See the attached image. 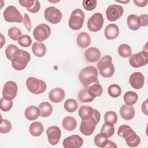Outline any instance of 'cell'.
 Masks as SVG:
<instances>
[{
	"mask_svg": "<svg viewBox=\"0 0 148 148\" xmlns=\"http://www.w3.org/2000/svg\"><path fill=\"white\" fill-rule=\"evenodd\" d=\"M84 13L80 9H74L70 16L68 25L73 30H79L83 25L84 21Z\"/></svg>",
	"mask_w": 148,
	"mask_h": 148,
	"instance_id": "6",
	"label": "cell"
},
{
	"mask_svg": "<svg viewBox=\"0 0 148 148\" xmlns=\"http://www.w3.org/2000/svg\"><path fill=\"white\" fill-rule=\"evenodd\" d=\"M94 113L95 109L87 105L81 106L78 111V114L82 120L90 118L94 114Z\"/></svg>",
	"mask_w": 148,
	"mask_h": 148,
	"instance_id": "27",
	"label": "cell"
},
{
	"mask_svg": "<svg viewBox=\"0 0 148 148\" xmlns=\"http://www.w3.org/2000/svg\"><path fill=\"white\" fill-rule=\"evenodd\" d=\"M108 138L109 137L105 133L101 132L94 137V143L97 146L99 147H106L109 140Z\"/></svg>",
	"mask_w": 148,
	"mask_h": 148,
	"instance_id": "31",
	"label": "cell"
},
{
	"mask_svg": "<svg viewBox=\"0 0 148 148\" xmlns=\"http://www.w3.org/2000/svg\"><path fill=\"white\" fill-rule=\"evenodd\" d=\"M117 134L119 136L124 139L127 145L130 147H137L140 143V137L128 125L123 124L120 125L118 128Z\"/></svg>",
	"mask_w": 148,
	"mask_h": 148,
	"instance_id": "1",
	"label": "cell"
},
{
	"mask_svg": "<svg viewBox=\"0 0 148 148\" xmlns=\"http://www.w3.org/2000/svg\"><path fill=\"white\" fill-rule=\"evenodd\" d=\"M77 98L79 101L83 103L86 102H90L94 100L95 98L91 97L88 92L87 88L83 89L80 91V92L78 94Z\"/></svg>",
	"mask_w": 148,
	"mask_h": 148,
	"instance_id": "36",
	"label": "cell"
},
{
	"mask_svg": "<svg viewBox=\"0 0 148 148\" xmlns=\"http://www.w3.org/2000/svg\"><path fill=\"white\" fill-rule=\"evenodd\" d=\"M101 114L99 112L95 109L94 114L90 118L82 120L80 125V131L86 136L91 135L94 131L97 124L99 122Z\"/></svg>",
	"mask_w": 148,
	"mask_h": 148,
	"instance_id": "3",
	"label": "cell"
},
{
	"mask_svg": "<svg viewBox=\"0 0 148 148\" xmlns=\"http://www.w3.org/2000/svg\"><path fill=\"white\" fill-rule=\"evenodd\" d=\"M3 16L5 20L9 23H21L23 17L19 10L14 6H8L3 11Z\"/></svg>",
	"mask_w": 148,
	"mask_h": 148,
	"instance_id": "8",
	"label": "cell"
},
{
	"mask_svg": "<svg viewBox=\"0 0 148 148\" xmlns=\"http://www.w3.org/2000/svg\"><path fill=\"white\" fill-rule=\"evenodd\" d=\"M104 23V19L101 13H94L88 20L87 26L88 29L91 32H98L100 31Z\"/></svg>",
	"mask_w": 148,
	"mask_h": 148,
	"instance_id": "10",
	"label": "cell"
},
{
	"mask_svg": "<svg viewBox=\"0 0 148 148\" xmlns=\"http://www.w3.org/2000/svg\"><path fill=\"white\" fill-rule=\"evenodd\" d=\"M44 131L43 124L39 121L32 122L29 127V132L34 136H39Z\"/></svg>",
	"mask_w": 148,
	"mask_h": 148,
	"instance_id": "28",
	"label": "cell"
},
{
	"mask_svg": "<svg viewBox=\"0 0 148 148\" xmlns=\"http://www.w3.org/2000/svg\"><path fill=\"white\" fill-rule=\"evenodd\" d=\"M124 13L123 6L118 5H109L106 10V17L110 21H115L120 18Z\"/></svg>",
	"mask_w": 148,
	"mask_h": 148,
	"instance_id": "14",
	"label": "cell"
},
{
	"mask_svg": "<svg viewBox=\"0 0 148 148\" xmlns=\"http://www.w3.org/2000/svg\"><path fill=\"white\" fill-rule=\"evenodd\" d=\"M76 42L80 48H86L91 43V37L86 32H81L77 36Z\"/></svg>",
	"mask_w": 148,
	"mask_h": 148,
	"instance_id": "24",
	"label": "cell"
},
{
	"mask_svg": "<svg viewBox=\"0 0 148 148\" xmlns=\"http://www.w3.org/2000/svg\"><path fill=\"white\" fill-rule=\"evenodd\" d=\"M127 23L128 28L133 31L139 29L141 26L139 16L134 14H130L128 16Z\"/></svg>",
	"mask_w": 148,
	"mask_h": 148,
	"instance_id": "25",
	"label": "cell"
},
{
	"mask_svg": "<svg viewBox=\"0 0 148 148\" xmlns=\"http://www.w3.org/2000/svg\"><path fill=\"white\" fill-rule=\"evenodd\" d=\"M97 67L100 75L103 77H110L114 73V66L112 63V57L109 55L102 57L98 61Z\"/></svg>",
	"mask_w": 148,
	"mask_h": 148,
	"instance_id": "4",
	"label": "cell"
},
{
	"mask_svg": "<svg viewBox=\"0 0 148 148\" xmlns=\"http://www.w3.org/2000/svg\"><path fill=\"white\" fill-rule=\"evenodd\" d=\"M97 1L95 0H84L82 2L83 7L87 11H92L97 6Z\"/></svg>",
	"mask_w": 148,
	"mask_h": 148,
	"instance_id": "45",
	"label": "cell"
},
{
	"mask_svg": "<svg viewBox=\"0 0 148 148\" xmlns=\"http://www.w3.org/2000/svg\"><path fill=\"white\" fill-rule=\"evenodd\" d=\"M78 108L77 102L72 98L68 99L65 101L64 104V109L69 113L75 112Z\"/></svg>",
	"mask_w": 148,
	"mask_h": 148,
	"instance_id": "34",
	"label": "cell"
},
{
	"mask_svg": "<svg viewBox=\"0 0 148 148\" xmlns=\"http://www.w3.org/2000/svg\"><path fill=\"white\" fill-rule=\"evenodd\" d=\"M147 100L146 99L142 104V106H141V109H142V112L146 114V115H147Z\"/></svg>",
	"mask_w": 148,
	"mask_h": 148,
	"instance_id": "49",
	"label": "cell"
},
{
	"mask_svg": "<svg viewBox=\"0 0 148 148\" xmlns=\"http://www.w3.org/2000/svg\"><path fill=\"white\" fill-rule=\"evenodd\" d=\"M8 35L13 40H17L21 36V31L16 27H12L8 31Z\"/></svg>",
	"mask_w": 148,
	"mask_h": 148,
	"instance_id": "40",
	"label": "cell"
},
{
	"mask_svg": "<svg viewBox=\"0 0 148 148\" xmlns=\"http://www.w3.org/2000/svg\"><path fill=\"white\" fill-rule=\"evenodd\" d=\"M0 108L2 111L6 112L9 111L13 106V101L7 100L3 97L1 98Z\"/></svg>",
	"mask_w": 148,
	"mask_h": 148,
	"instance_id": "43",
	"label": "cell"
},
{
	"mask_svg": "<svg viewBox=\"0 0 148 148\" xmlns=\"http://www.w3.org/2000/svg\"><path fill=\"white\" fill-rule=\"evenodd\" d=\"M39 109L40 112V116L43 117H49L53 112V106L48 102H43L39 105Z\"/></svg>",
	"mask_w": 148,
	"mask_h": 148,
	"instance_id": "32",
	"label": "cell"
},
{
	"mask_svg": "<svg viewBox=\"0 0 148 148\" xmlns=\"http://www.w3.org/2000/svg\"><path fill=\"white\" fill-rule=\"evenodd\" d=\"M135 109L132 105L127 104L123 105L120 109V114L121 117L125 120H130L132 119L135 116Z\"/></svg>",
	"mask_w": 148,
	"mask_h": 148,
	"instance_id": "20",
	"label": "cell"
},
{
	"mask_svg": "<svg viewBox=\"0 0 148 148\" xmlns=\"http://www.w3.org/2000/svg\"><path fill=\"white\" fill-rule=\"evenodd\" d=\"M51 34L50 27L46 24H40L33 30V36L38 42H43L49 38Z\"/></svg>",
	"mask_w": 148,
	"mask_h": 148,
	"instance_id": "11",
	"label": "cell"
},
{
	"mask_svg": "<svg viewBox=\"0 0 148 148\" xmlns=\"http://www.w3.org/2000/svg\"><path fill=\"white\" fill-rule=\"evenodd\" d=\"M31 59L29 53L20 49L11 60L12 67L16 71H22L25 68Z\"/></svg>",
	"mask_w": 148,
	"mask_h": 148,
	"instance_id": "5",
	"label": "cell"
},
{
	"mask_svg": "<svg viewBox=\"0 0 148 148\" xmlns=\"http://www.w3.org/2000/svg\"><path fill=\"white\" fill-rule=\"evenodd\" d=\"M45 19L53 24H56L61 20L62 14L61 12L56 7L50 6L47 8L44 12Z\"/></svg>",
	"mask_w": 148,
	"mask_h": 148,
	"instance_id": "12",
	"label": "cell"
},
{
	"mask_svg": "<svg viewBox=\"0 0 148 148\" xmlns=\"http://www.w3.org/2000/svg\"><path fill=\"white\" fill-rule=\"evenodd\" d=\"M119 54L123 58H128L130 57L132 53V49L130 45L123 43L120 45L117 49Z\"/></svg>",
	"mask_w": 148,
	"mask_h": 148,
	"instance_id": "35",
	"label": "cell"
},
{
	"mask_svg": "<svg viewBox=\"0 0 148 148\" xmlns=\"http://www.w3.org/2000/svg\"><path fill=\"white\" fill-rule=\"evenodd\" d=\"M19 50L20 49H18L16 45L13 44L9 45L5 49V55L7 58L9 60H12Z\"/></svg>",
	"mask_w": 148,
	"mask_h": 148,
	"instance_id": "39",
	"label": "cell"
},
{
	"mask_svg": "<svg viewBox=\"0 0 148 148\" xmlns=\"http://www.w3.org/2000/svg\"><path fill=\"white\" fill-rule=\"evenodd\" d=\"M18 87L14 81H8L3 86L2 90V96L7 100L12 101L17 95Z\"/></svg>",
	"mask_w": 148,
	"mask_h": 148,
	"instance_id": "13",
	"label": "cell"
},
{
	"mask_svg": "<svg viewBox=\"0 0 148 148\" xmlns=\"http://www.w3.org/2000/svg\"><path fill=\"white\" fill-rule=\"evenodd\" d=\"M98 72L94 66H87L83 68L79 75L81 83L86 88L95 83H99L98 80Z\"/></svg>",
	"mask_w": 148,
	"mask_h": 148,
	"instance_id": "2",
	"label": "cell"
},
{
	"mask_svg": "<svg viewBox=\"0 0 148 148\" xmlns=\"http://www.w3.org/2000/svg\"><path fill=\"white\" fill-rule=\"evenodd\" d=\"M11 129L12 124L10 121L7 119H2L0 126V132L1 134H7L10 131Z\"/></svg>",
	"mask_w": 148,
	"mask_h": 148,
	"instance_id": "44",
	"label": "cell"
},
{
	"mask_svg": "<svg viewBox=\"0 0 148 148\" xmlns=\"http://www.w3.org/2000/svg\"><path fill=\"white\" fill-rule=\"evenodd\" d=\"M83 144V138L77 135H72L68 136L62 142V145L65 148H80Z\"/></svg>",
	"mask_w": 148,
	"mask_h": 148,
	"instance_id": "15",
	"label": "cell"
},
{
	"mask_svg": "<svg viewBox=\"0 0 148 148\" xmlns=\"http://www.w3.org/2000/svg\"><path fill=\"white\" fill-rule=\"evenodd\" d=\"M114 125L104 123L101 128V132L105 133L109 138L112 136L114 133Z\"/></svg>",
	"mask_w": 148,
	"mask_h": 148,
	"instance_id": "41",
	"label": "cell"
},
{
	"mask_svg": "<svg viewBox=\"0 0 148 148\" xmlns=\"http://www.w3.org/2000/svg\"><path fill=\"white\" fill-rule=\"evenodd\" d=\"M140 22V25L141 26L143 27H146L148 25V15L147 14H142L140 16H139Z\"/></svg>",
	"mask_w": 148,
	"mask_h": 148,
	"instance_id": "47",
	"label": "cell"
},
{
	"mask_svg": "<svg viewBox=\"0 0 148 148\" xmlns=\"http://www.w3.org/2000/svg\"><path fill=\"white\" fill-rule=\"evenodd\" d=\"M26 86L28 90L34 94L43 93L46 89V83L35 77H29L26 80Z\"/></svg>",
	"mask_w": 148,
	"mask_h": 148,
	"instance_id": "7",
	"label": "cell"
},
{
	"mask_svg": "<svg viewBox=\"0 0 148 148\" xmlns=\"http://www.w3.org/2000/svg\"><path fill=\"white\" fill-rule=\"evenodd\" d=\"M23 21V23H24L27 30L28 32H31V27H32L31 21V20H30V18H29V16L27 13L24 14Z\"/></svg>",
	"mask_w": 148,
	"mask_h": 148,
	"instance_id": "46",
	"label": "cell"
},
{
	"mask_svg": "<svg viewBox=\"0 0 148 148\" xmlns=\"http://www.w3.org/2000/svg\"><path fill=\"white\" fill-rule=\"evenodd\" d=\"M129 2V1H127V2H122V1H118V2H120V3H127V2Z\"/></svg>",
	"mask_w": 148,
	"mask_h": 148,
	"instance_id": "51",
	"label": "cell"
},
{
	"mask_svg": "<svg viewBox=\"0 0 148 148\" xmlns=\"http://www.w3.org/2000/svg\"><path fill=\"white\" fill-rule=\"evenodd\" d=\"M145 82V77L143 75L139 72L132 73L129 78V83L131 87L136 90H139L143 87Z\"/></svg>",
	"mask_w": 148,
	"mask_h": 148,
	"instance_id": "17",
	"label": "cell"
},
{
	"mask_svg": "<svg viewBox=\"0 0 148 148\" xmlns=\"http://www.w3.org/2000/svg\"><path fill=\"white\" fill-rule=\"evenodd\" d=\"M48 141L51 145H56L60 141L61 131L57 126H50L46 130Z\"/></svg>",
	"mask_w": 148,
	"mask_h": 148,
	"instance_id": "16",
	"label": "cell"
},
{
	"mask_svg": "<svg viewBox=\"0 0 148 148\" xmlns=\"http://www.w3.org/2000/svg\"><path fill=\"white\" fill-rule=\"evenodd\" d=\"M24 115L28 120H35L40 115V110L39 108L34 105L28 106L25 110Z\"/></svg>",
	"mask_w": 148,
	"mask_h": 148,
	"instance_id": "23",
	"label": "cell"
},
{
	"mask_svg": "<svg viewBox=\"0 0 148 148\" xmlns=\"http://www.w3.org/2000/svg\"><path fill=\"white\" fill-rule=\"evenodd\" d=\"M117 115L113 111H108L104 114V121L106 123L115 124L117 121Z\"/></svg>",
	"mask_w": 148,
	"mask_h": 148,
	"instance_id": "38",
	"label": "cell"
},
{
	"mask_svg": "<svg viewBox=\"0 0 148 148\" xmlns=\"http://www.w3.org/2000/svg\"><path fill=\"white\" fill-rule=\"evenodd\" d=\"M108 92L111 97L117 98L121 94V88L118 84H112L109 86Z\"/></svg>",
	"mask_w": 148,
	"mask_h": 148,
	"instance_id": "37",
	"label": "cell"
},
{
	"mask_svg": "<svg viewBox=\"0 0 148 148\" xmlns=\"http://www.w3.org/2000/svg\"><path fill=\"white\" fill-rule=\"evenodd\" d=\"M21 6L26 8L27 10L32 13H36L39 12L40 8V4L39 1H19Z\"/></svg>",
	"mask_w": 148,
	"mask_h": 148,
	"instance_id": "22",
	"label": "cell"
},
{
	"mask_svg": "<svg viewBox=\"0 0 148 148\" xmlns=\"http://www.w3.org/2000/svg\"><path fill=\"white\" fill-rule=\"evenodd\" d=\"M117 147V146L111 140H108V145L106 146V147Z\"/></svg>",
	"mask_w": 148,
	"mask_h": 148,
	"instance_id": "50",
	"label": "cell"
},
{
	"mask_svg": "<svg viewBox=\"0 0 148 148\" xmlns=\"http://www.w3.org/2000/svg\"><path fill=\"white\" fill-rule=\"evenodd\" d=\"M88 94L92 97L95 98L102 95L103 88L99 83H95L86 87Z\"/></svg>",
	"mask_w": 148,
	"mask_h": 148,
	"instance_id": "30",
	"label": "cell"
},
{
	"mask_svg": "<svg viewBox=\"0 0 148 148\" xmlns=\"http://www.w3.org/2000/svg\"><path fill=\"white\" fill-rule=\"evenodd\" d=\"M18 44L23 47H28L32 44V39L29 35H23L17 40Z\"/></svg>",
	"mask_w": 148,
	"mask_h": 148,
	"instance_id": "42",
	"label": "cell"
},
{
	"mask_svg": "<svg viewBox=\"0 0 148 148\" xmlns=\"http://www.w3.org/2000/svg\"><path fill=\"white\" fill-rule=\"evenodd\" d=\"M138 99V94L132 91H128L125 92L123 100L125 104L128 105H133L136 103Z\"/></svg>",
	"mask_w": 148,
	"mask_h": 148,
	"instance_id": "33",
	"label": "cell"
},
{
	"mask_svg": "<svg viewBox=\"0 0 148 148\" xmlns=\"http://www.w3.org/2000/svg\"><path fill=\"white\" fill-rule=\"evenodd\" d=\"M62 125L65 130L72 131L76 128L77 122L74 117L72 116H66L63 119Z\"/></svg>",
	"mask_w": 148,
	"mask_h": 148,
	"instance_id": "29",
	"label": "cell"
},
{
	"mask_svg": "<svg viewBox=\"0 0 148 148\" xmlns=\"http://www.w3.org/2000/svg\"><path fill=\"white\" fill-rule=\"evenodd\" d=\"M101 51L99 49L91 47L87 49L84 53V57L90 62H96L101 57Z\"/></svg>",
	"mask_w": 148,
	"mask_h": 148,
	"instance_id": "18",
	"label": "cell"
},
{
	"mask_svg": "<svg viewBox=\"0 0 148 148\" xmlns=\"http://www.w3.org/2000/svg\"><path fill=\"white\" fill-rule=\"evenodd\" d=\"M65 97L64 90L61 88L52 89L49 94V99L54 103H60L63 101Z\"/></svg>",
	"mask_w": 148,
	"mask_h": 148,
	"instance_id": "19",
	"label": "cell"
},
{
	"mask_svg": "<svg viewBox=\"0 0 148 148\" xmlns=\"http://www.w3.org/2000/svg\"><path fill=\"white\" fill-rule=\"evenodd\" d=\"M104 34L107 39H114L119 35V28L116 24H109L105 28Z\"/></svg>",
	"mask_w": 148,
	"mask_h": 148,
	"instance_id": "21",
	"label": "cell"
},
{
	"mask_svg": "<svg viewBox=\"0 0 148 148\" xmlns=\"http://www.w3.org/2000/svg\"><path fill=\"white\" fill-rule=\"evenodd\" d=\"M31 50L34 54L38 57H43L46 52V46L42 42H34L32 44Z\"/></svg>",
	"mask_w": 148,
	"mask_h": 148,
	"instance_id": "26",
	"label": "cell"
},
{
	"mask_svg": "<svg viewBox=\"0 0 148 148\" xmlns=\"http://www.w3.org/2000/svg\"><path fill=\"white\" fill-rule=\"evenodd\" d=\"M148 62V53L146 51H142L131 55L129 58L130 65L135 68L146 65Z\"/></svg>",
	"mask_w": 148,
	"mask_h": 148,
	"instance_id": "9",
	"label": "cell"
},
{
	"mask_svg": "<svg viewBox=\"0 0 148 148\" xmlns=\"http://www.w3.org/2000/svg\"><path fill=\"white\" fill-rule=\"evenodd\" d=\"M134 3L138 7H145L147 5V0H135Z\"/></svg>",
	"mask_w": 148,
	"mask_h": 148,
	"instance_id": "48",
	"label": "cell"
}]
</instances>
